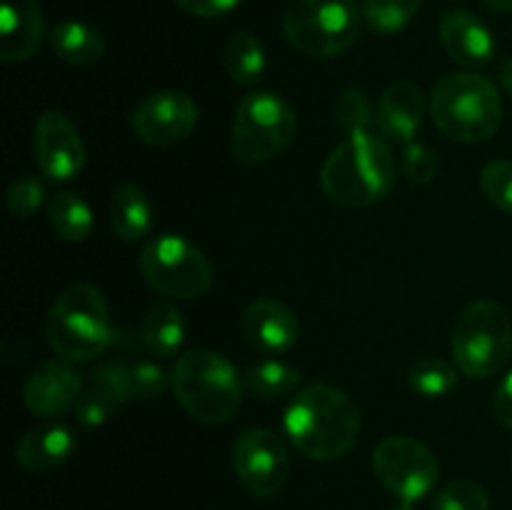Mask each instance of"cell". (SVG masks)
Returning a JSON list of instances; mask_svg holds the SVG:
<instances>
[{
	"instance_id": "obj_12",
	"label": "cell",
	"mask_w": 512,
	"mask_h": 510,
	"mask_svg": "<svg viewBox=\"0 0 512 510\" xmlns=\"http://www.w3.org/2000/svg\"><path fill=\"white\" fill-rule=\"evenodd\" d=\"M198 125V105L183 90H160L148 95L133 113V130L143 143L168 148L180 143Z\"/></svg>"
},
{
	"instance_id": "obj_17",
	"label": "cell",
	"mask_w": 512,
	"mask_h": 510,
	"mask_svg": "<svg viewBox=\"0 0 512 510\" xmlns=\"http://www.w3.org/2000/svg\"><path fill=\"white\" fill-rule=\"evenodd\" d=\"M440 43L445 53L460 65H485L495 55V38L488 25L463 8L448 10L440 20Z\"/></svg>"
},
{
	"instance_id": "obj_3",
	"label": "cell",
	"mask_w": 512,
	"mask_h": 510,
	"mask_svg": "<svg viewBox=\"0 0 512 510\" xmlns=\"http://www.w3.org/2000/svg\"><path fill=\"white\" fill-rule=\"evenodd\" d=\"M170 388L180 408L198 423H225L243 403V380L225 355L188 350L170 370Z\"/></svg>"
},
{
	"instance_id": "obj_13",
	"label": "cell",
	"mask_w": 512,
	"mask_h": 510,
	"mask_svg": "<svg viewBox=\"0 0 512 510\" xmlns=\"http://www.w3.org/2000/svg\"><path fill=\"white\" fill-rule=\"evenodd\" d=\"M35 165L48 180H73L85 168V143L73 120L60 110H48L35 120Z\"/></svg>"
},
{
	"instance_id": "obj_23",
	"label": "cell",
	"mask_w": 512,
	"mask_h": 510,
	"mask_svg": "<svg viewBox=\"0 0 512 510\" xmlns=\"http://www.w3.org/2000/svg\"><path fill=\"white\" fill-rule=\"evenodd\" d=\"M223 68L235 85L250 88L258 83L265 73V48L260 38L248 30L235 33L223 50Z\"/></svg>"
},
{
	"instance_id": "obj_39",
	"label": "cell",
	"mask_w": 512,
	"mask_h": 510,
	"mask_svg": "<svg viewBox=\"0 0 512 510\" xmlns=\"http://www.w3.org/2000/svg\"><path fill=\"white\" fill-rule=\"evenodd\" d=\"M390 510H415V508H413V503H410V500H400V503L393 505Z\"/></svg>"
},
{
	"instance_id": "obj_38",
	"label": "cell",
	"mask_w": 512,
	"mask_h": 510,
	"mask_svg": "<svg viewBox=\"0 0 512 510\" xmlns=\"http://www.w3.org/2000/svg\"><path fill=\"white\" fill-rule=\"evenodd\" d=\"M490 10L495 13H503V15H512V0H483Z\"/></svg>"
},
{
	"instance_id": "obj_31",
	"label": "cell",
	"mask_w": 512,
	"mask_h": 510,
	"mask_svg": "<svg viewBox=\"0 0 512 510\" xmlns=\"http://www.w3.org/2000/svg\"><path fill=\"white\" fill-rule=\"evenodd\" d=\"M485 198L503 213H512V160H490L480 173Z\"/></svg>"
},
{
	"instance_id": "obj_24",
	"label": "cell",
	"mask_w": 512,
	"mask_h": 510,
	"mask_svg": "<svg viewBox=\"0 0 512 510\" xmlns=\"http://www.w3.org/2000/svg\"><path fill=\"white\" fill-rule=\"evenodd\" d=\"M50 228L68 243H83L93 233V210L80 195L55 193L48 203Z\"/></svg>"
},
{
	"instance_id": "obj_4",
	"label": "cell",
	"mask_w": 512,
	"mask_h": 510,
	"mask_svg": "<svg viewBox=\"0 0 512 510\" xmlns=\"http://www.w3.org/2000/svg\"><path fill=\"white\" fill-rule=\"evenodd\" d=\"M45 338L70 363L100 358L115 338L105 295L90 283L65 288L45 315Z\"/></svg>"
},
{
	"instance_id": "obj_21",
	"label": "cell",
	"mask_w": 512,
	"mask_h": 510,
	"mask_svg": "<svg viewBox=\"0 0 512 510\" xmlns=\"http://www.w3.org/2000/svg\"><path fill=\"white\" fill-rule=\"evenodd\" d=\"M185 338V325L178 310L165 300L148 305L140 320V343L155 358H173Z\"/></svg>"
},
{
	"instance_id": "obj_5",
	"label": "cell",
	"mask_w": 512,
	"mask_h": 510,
	"mask_svg": "<svg viewBox=\"0 0 512 510\" xmlns=\"http://www.w3.org/2000/svg\"><path fill=\"white\" fill-rule=\"evenodd\" d=\"M430 115L445 138L483 143L503 125L498 88L478 73H450L430 93Z\"/></svg>"
},
{
	"instance_id": "obj_8",
	"label": "cell",
	"mask_w": 512,
	"mask_h": 510,
	"mask_svg": "<svg viewBox=\"0 0 512 510\" xmlns=\"http://www.w3.org/2000/svg\"><path fill=\"white\" fill-rule=\"evenodd\" d=\"M360 18L353 0H293L283 13V35L310 58H335L355 45Z\"/></svg>"
},
{
	"instance_id": "obj_19",
	"label": "cell",
	"mask_w": 512,
	"mask_h": 510,
	"mask_svg": "<svg viewBox=\"0 0 512 510\" xmlns=\"http://www.w3.org/2000/svg\"><path fill=\"white\" fill-rule=\"evenodd\" d=\"M75 448H78V438L68 425H40L18 440L15 463L28 473H48L68 463Z\"/></svg>"
},
{
	"instance_id": "obj_16",
	"label": "cell",
	"mask_w": 512,
	"mask_h": 510,
	"mask_svg": "<svg viewBox=\"0 0 512 510\" xmlns=\"http://www.w3.org/2000/svg\"><path fill=\"white\" fill-rule=\"evenodd\" d=\"M425 98L423 90L410 80H395L380 95L375 110V128L388 143H413L423 125Z\"/></svg>"
},
{
	"instance_id": "obj_7",
	"label": "cell",
	"mask_w": 512,
	"mask_h": 510,
	"mask_svg": "<svg viewBox=\"0 0 512 510\" xmlns=\"http://www.w3.org/2000/svg\"><path fill=\"white\" fill-rule=\"evenodd\" d=\"M298 133V118L290 103L270 90L245 95L235 108L230 150L245 165L278 158Z\"/></svg>"
},
{
	"instance_id": "obj_22",
	"label": "cell",
	"mask_w": 512,
	"mask_h": 510,
	"mask_svg": "<svg viewBox=\"0 0 512 510\" xmlns=\"http://www.w3.org/2000/svg\"><path fill=\"white\" fill-rule=\"evenodd\" d=\"M110 225L125 243H138L153 228V205L138 185H120L110 200Z\"/></svg>"
},
{
	"instance_id": "obj_15",
	"label": "cell",
	"mask_w": 512,
	"mask_h": 510,
	"mask_svg": "<svg viewBox=\"0 0 512 510\" xmlns=\"http://www.w3.org/2000/svg\"><path fill=\"white\" fill-rule=\"evenodd\" d=\"M245 340L260 355H283L295 348L300 338V323L293 310L275 298H255L240 320Z\"/></svg>"
},
{
	"instance_id": "obj_6",
	"label": "cell",
	"mask_w": 512,
	"mask_h": 510,
	"mask_svg": "<svg viewBox=\"0 0 512 510\" xmlns=\"http://www.w3.org/2000/svg\"><path fill=\"white\" fill-rule=\"evenodd\" d=\"M455 368L468 378H490L508 365L512 325L505 308L493 300H475L458 315L453 328Z\"/></svg>"
},
{
	"instance_id": "obj_36",
	"label": "cell",
	"mask_w": 512,
	"mask_h": 510,
	"mask_svg": "<svg viewBox=\"0 0 512 510\" xmlns=\"http://www.w3.org/2000/svg\"><path fill=\"white\" fill-rule=\"evenodd\" d=\"M493 413L505 428H512V370L500 380L493 395Z\"/></svg>"
},
{
	"instance_id": "obj_26",
	"label": "cell",
	"mask_w": 512,
	"mask_h": 510,
	"mask_svg": "<svg viewBox=\"0 0 512 510\" xmlns=\"http://www.w3.org/2000/svg\"><path fill=\"white\" fill-rule=\"evenodd\" d=\"M458 373L460 370L443 358H420L410 365L408 383L423 398H445L458 388Z\"/></svg>"
},
{
	"instance_id": "obj_25",
	"label": "cell",
	"mask_w": 512,
	"mask_h": 510,
	"mask_svg": "<svg viewBox=\"0 0 512 510\" xmlns=\"http://www.w3.org/2000/svg\"><path fill=\"white\" fill-rule=\"evenodd\" d=\"M300 380H303L300 370L290 363H283V360H260L243 373L245 388L258 398L268 400L295 393L300 388Z\"/></svg>"
},
{
	"instance_id": "obj_14",
	"label": "cell",
	"mask_w": 512,
	"mask_h": 510,
	"mask_svg": "<svg viewBox=\"0 0 512 510\" xmlns=\"http://www.w3.org/2000/svg\"><path fill=\"white\" fill-rule=\"evenodd\" d=\"M83 388V378L70 365V360H45L25 380L23 403L28 413H33L35 418H55V415H63L75 408V403L83 395Z\"/></svg>"
},
{
	"instance_id": "obj_29",
	"label": "cell",
	"mask_w": 512,
	"mask_h": 510,
	"mask_svg": "<svg viewBox=\"0 0 512 510\" xmlns=\"http://www.w3.org/2000/svg\"><path fill=\"white\" fill-rule=\"evenodd\" d=\"M433 510H490V498L485 488L470 480H453L438 490Z\"/></svg>"
},
{
	"instance_id": "obj_30",
	"label": "cell",
	"mask_w": 512,
	"mask_h": 510,
	"mask_svg": "<svg viewBox=\"0 0 512 510\" xmlns=\"http://www.w3.org/2000/svg\"><path fill=\"white\" fill-rule=\"evenodd\" d=\"M118 405L120 403L108 393V390L100 388L98 383H93V380H90V383L83 388L80 400L75 403L73 413H75V418H78L80 425H85V428H98V425H103L105 420L115 413V408H118Z\"/></svg>"
},
{
	"instance_id": "obj_1",
	"label": "cell",
	"mask_w": 512,
	"mask_h": 510,
	"mask_svg": "<svg viewBox=\"0 0 512 510\" xmlns=\"http://www.w3.org/2000/svg\"><path fill=\"white\" fill-rule=\"evenodd\" d=\"M285 435L310 460H338L355 448L360 410L345 390L330 383L300 388L285 410Z\"/></svg>"
},
{
	"instance_id": "obj_9",
	"label": "cell",
	"mask_w": 512,
	"mask_h": 510,
	"mask_svg": "<svg viewBox=\"0 0 512 510\" xmlns=\"http://www.w3.org/2000/svg\"><path fill=\"white\" fill-rule=\"evenodd\" d=\"M140 273L160 295L193 300L213 285V268L198 245L175 233L155 235L140 253Z\"/></svg>"
},
{
	"instance_id": "obj_11",
	"label": "cell",
	"mask_w": 512,
	"mask_h": 510,
	"mask_svg": "<svg viewBox=\"0 0 512 510\" xmlns=\"http://www.w3.org/2000/svg\"><path fill=\"white\" fill-rule=\"evenodd\" d=\"M233 468L250 495L273 498L288 483L290 455L285 440L270 428L245 430L233 445Z\"/></svg>"
},
{
	"instance_id": "obj_20",
	"label": "cell",
	"mask_w": 512,
	"mask_h": 510,
	"mask_svg": "<svg viewBox=\"0 0 512 510\" xmlns=\"http://www.w3.org/2000/svg\"><path fill=\"white\" fill-rule=\"evenodd\" d=\"M50 48L65 65L90 68L103 60L105 40L93 25L83 23V20H63L50 33Z\"/></svg>"
},
{
	"instance_id": "obj_27",
	"label": "cell",
	"mask_w": 512,
	"mask_h": 510,
	"mask_svg": "<svg viewBox=\"0 0 512 510\" xmlns=\"http://www.w3.org/2000/svg\"><path fill=\"white\" fill-rule=\"evenodd\" d=\"M423 0H363L360 15L380 35H393L408 28Z\"/></svg>"
},
{
	"instance_id": "obj_18",
	"label": "cell",
	"mask_w": 512,
	"mask_h": 510,
	"mask_svg": "<svg viewBox=\"0 0 512 510\" xmlns=\"http://www.w3.org/2000/svg\"><path fill=\"white\" fill-rule=\"evenodd\" d=\"M43 43V13L35 0H0V58L23 63Z\"/></svg>"
},
{
	"instance_id": "obj_28",
	"label": "cell",
	"mask_w": 512,
	"mask_h": 510,
	"mask_svg": "<svg viewBox=\"0 0 512 510\" xmlns=\"http://www.w3.org/2000/svg\"><path fill=\"white\" fill-rule=\"evenodd\" d=\"M170 385V375L155 363H125V390L128 400L158 398Z\"/></svg>"
},
{
	"instance_id": "obj_33",
	"label": "cell",
	"mask_w": 512,
	"mask_h": 510,
	"mask_svg": "<svg viewBox=\"0 0 512 510\" xmlns=\"http://www.w3.org/2000/svg\"><path fill=\"white\" fill-rule=\"evenodd\" d=\"M45 200V185L43 180L35 175H18L10 183L8 195H5V205L15 218H30L35 210L43 205Z\"/></svg>"
},
{
	"instance_id": "obj_32",
	"label": "cell",
	"mask_w": 512,
	"mask_h": 510,
	"mask_svg": "<svg viewBox=\"0 0 512 510\" xmlns=\"http://www.w3.org/2000/svg\"><path fill=\"white\" fill-rule=\"evenodd\" d=\"M335 118H338V125L345 130V135L375 130L373 113H370L363 90H345L338 100V108H335Z\"/></svg>"
},
{
	"instance_id": "obj_37",
	"label": "cell",
	"mask_w": 512,
	"mask_h": 510,
	"mask_svg": "<svg viewBox=\"0 0 512 510\" xmlns=\"http://www.w3.org/2000/svg\"><path fill=\"white\" fill-rule=\"evenodd\" d=\"M500 85L512 95V55L505 60L503 68H500Z\"/></svg>"
},
{
	"instance_id": "obj_2",
	"label": "cell",
	"mask_w": 512,
	"mask_h": 510,
	"mask_svg": "<svg viewBox=\"0 0 512 510\" xmlns=\"http://www.w3.org/2000/svg\"><path fill=\"white\" fill-rule=\"evenodd\" d=\"M395 165L390 143L375 130L345 135L320 170V188L343 208H368L393 190Z\"/></svg>"
},
{
	"instance_id": "obj_10",
	"label": "cell",
	"mask_w": 512,
	"mask_h": 510,
	"mask_svg": "<svg viewBox=\"0 0 512 510\" xmlns=\"http://www.w3.org/2000/svg\"><path fill=\"white\" fill-rule=\"evenodd\" d=\"M373 473L390 493L415 503L438 485L440 463L420 440L410 435H388L373 450Z\"/></svg>"
},
{
	"instance_id": "obj_34",
	"label": "cell",
	"mask_w": 512,
	"mask_h": 510,
	"mask_svg": "<svg viewBox=\"0 0 512 510\" xmlns=\"http://www.w3.org/2000/svg\"><path fill=\"white\" fill-rule=\"evenodd\" d=\"M403 173L410 183L428 185L438 175V155L425 143H408L403 150Z\"/></svg>"
},
{
	"instance_id": "obj_35",
	"label": "cell",
	"mask_w": 512,
	"mask_h": 510,
	"mask_svg": "<svg viewBox=\"0 0 512 510\" xmlns=\"http://www.w3.org/2000/svg\"><path fill=\"white\" fill-rule=\"evenodd\" d=\"M185 13L198 15V18H220L230 13L240 0H175Z\"/></svg>"
}]
</instances>
